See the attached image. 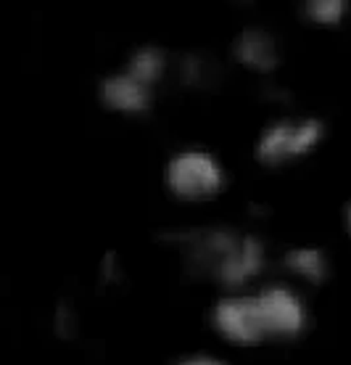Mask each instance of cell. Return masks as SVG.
I'll list each match as a JSON object with an SVG mask.
<instances>
[{
    "mask_svg": "<svg viewBox=\"0 0 351 365\" xmlns=\"http://www.w3.org/2000/svg\"><path fill=\"white\" fill-rule=\"evenodd\" d=\"M167 188L182 201L214 199L225 188V170L209 151L188 148L169 159Z\"/></svg>",
    "mask_w": 351,
    "mask_h": 365,
    "instance_id": "cell-1",
    "label": "cell"
},
{
    "mask_svg": "<svg viewBox=\"0 0 351 365\" xmlns=\"http://www.w3.org/2000/svg\"><path fill=\"white\" fill-rule=\"evenodd\" d=\"M323 135V125L315 119H293V122H278L261 133L256 156L264 165H285L290 159L304 156L317 146Z\"/></svg>",
    "mask_w": 351,
    "mask_h": 365,
    "instance_id": "cell-2",
    "label": "cell"
},
{
    "mask_svg": "<svg viewBox=\"0 0 351 365\" xmlns=\"http://www.w3.org/2000/svg\"><path fill=\"white\" fill-rule=\"evenodd\" d=\"M214 326L233 344H259L267 336V326L261 318L259 297L256 294H230L216 302Z\"/></svg>",
    "mask_w": 351,
    "mask_h": 365,
    "instance_id": "cell-3",
    "label": "cell"
},
{
    "mask_svg": "<svg viewBox=\"0 0 351 365\" xmlns=\"http://www.w3.org/2000/svg\"><path fill=\"white\" fill-rule=\"evenodd\" d=\"M259 297L261 318L267 326V336H296L304 326V307L296 292L285 286H272L256 294Z\"/></svg>",
    "mask_w": 351,
    "mask_h": 365,
    "instance_id": "cell-4",
    "label": "cell"
},
{
    "mask_svg": "<svg viewBox=\"0 0 351 365\" xmlns=\"http://www.w3.org/2000/svg\"><path fill=\"white\" fill-rule=\"evenodd\" d=\"M100 98L106 101V106L117 111H125V114H135V111H143L151 101V85H145L143 80H137L132 74L122 72L117 77H108L100 85Z\"/></svg>",
    "mask_w": 351,
    "mask_h": 365,
    "instance_id": "cell-5",
    "label": "cell"
},
{
    "mask_svg": "<svg viewBox=\"0 0 351 365\" xmlns=\"http://www.w3.org/2000/svg\"><path fill=\"white\" fill-rule=\"evenodd\" d=\"M233 53L241 64L253 69V72H270L280 61L278 43L264 29H246L243 35H238Z\"/></svg>",
    "mask_w": 351,
    "mask_h": 365,
    "instance_id": "cell-6",
    "label": "cell"
},
{
    "mask_svg": "<svg viewBox=\"0 0 351 365\" xmlns=\"http://www.w3.org/2000/svg\"><path fill=\"white\" fill-rule=\"evenodd\" d=\"M164 69H167V58L156 48H140L127 64V72L143 80L145 85H156V80H162Z\"/></svg>",
    "mask_w": 351,
    "mask_h": 365,
    "instance_id": "cell-7",
    "label": "cell"
},
{
    "mask_svg": "<svg viewBox=\"0 0 351 365\" xmlns=\"http://www.w3.org/2000/svg\"><path fill=\"white\" fill-rule=\"evenodd\" d=\"M285 265L293 270L296 275L306 278V281H320L325 273H328V262H325L323 252H315V249H298V252H290Z\"/></svg>",
    "mask_w": 351,
    "mask_h": 365,
    "instance_id": "cell-8",
    "label": "cell"
},
{
    "mask_svg": "<svg viewBox=\"0 0 351 365\" xmlns=\"http://www.w3.org/2000/svg\"><path fill=\"white\" fill-rule=\"evenodd\" d=\"M349 0H301V11L315 24H335L346 14Z\"/></svg>",
    "mask_w": 351,
    "mask_h": 365,
    "instance_id": "cell-9",
    "label": "cell"
}]
</instances>
